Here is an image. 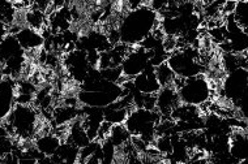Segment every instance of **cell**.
I'll return each instance as SVG.
<instances>
[{
	"label": "cell",
	"instance_id": "obj_4",
	"mask_svg": "<svg viewBox=\"0 0 248 164\" xmlns=\"http://www.w3.org/2000/svg\"><path fill=\"white\" fill-rule=\"evenodd\" d=\"M154 74L158 81V85L161 87H172V82L175 78V73L169 67L167 61L162 64L157 65V68H154Z\"/></svg>",
	"mask_w": 248,
	"mask_h": 164
},
{
	"label": "cell",
	"instance_id": "obj_6",
	"mask_svg": "<svg viewBox=\"0 0 248 164\" xmlns=\"http://www.w3.org/2000/svg\"><path fill=\"white\" fill-rule=\"evenodd\" d=\"M163 50L166 52H174L176 50V37L171 34H166L162 41Z\"/></svg>",
	"mask_w": 248,
	"mask_h": 164
},
{
	"label": "cell",
	"instance_id": "obj_2",
	"mask_svg": "<svg viewBox=\"0 0 248 164\" xmlns=\"http://www.w3.org/2000/svg\"><path fill=\"white\" fill-rule=\"evenodd\" d=\"M81 93V83L76 78L67 77L59 82V96L63 100H77Z\"/></svg>",
	"mask_w": 248,
	"mask_h": 164
},
{
	"label": "cell",
	"instance_id": "obj_1",
	"mask_svg": "<svg viewBox=\"0 0 248 164\" xmlns=\"http://www.w3.org/2000/svg\"><path fill=\"white\" fill-rule=\"evenodd\" d=\"M133 85L144 94H157L161 89L158 85V81L154 74V69H150V72H142L137 74L133 81Z\"/></svg>",
	"mask_w": 248,
	"mask_h": 164
},
{
	"label": "cell",
	"instance_id": "obj_5",
	"mask_svg": "<svg viewBox=\"0 0 248 164\" xmlns=\"http://www.w3.org/2000/svg\"><path fill=\"white\" fill-rule=\"evenodd\" d=\"M60 145L62 143H60L59 139L52 134H48L46 137L37 139V149L43 156H51L52 154H55Z\"/></svg>",
	"mask_w": 248,
	"mask_h": 164
},
{
	"label": "cell",
	"instance_id": "obj_3",
	"mask_svg": "<svg viewBox=\"0 0 248 164\" xmlns=\"http://www.w3.org/2000/svg\"><path fill=\"white\" fill-rule=\"evenodd\" d=\"M16 38H17L18 44L24 50H31V48L39 47V46H43V42H45V39L33 29H26V30L20 31L16 35Z\"/></svg>",
	"mask_w": 248,
	"mask_h": 164
}]
</instances>
